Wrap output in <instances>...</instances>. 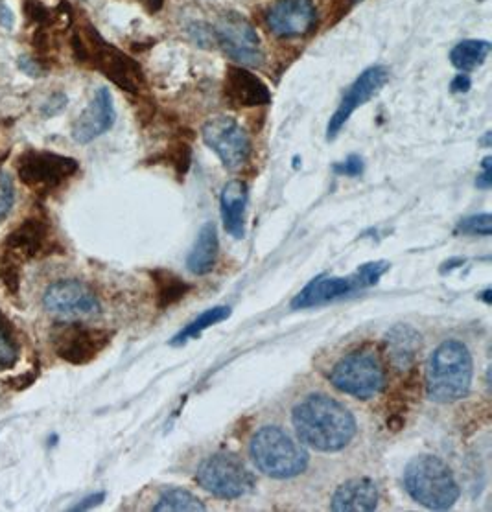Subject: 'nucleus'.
I'll use <instances>...</instances> for the list:
<instances>
[{
	"label": "nucleus",
	"instance_id": "obj_10",
	"mask_svg": "<svg viewBox=\"0 0 492 512\" xmlns=\"http://www.w3.org/2000/svg\"><path fill=\"white\" fill-rule=\"evenodd\" d=\"M113 334L104 328L63 323L52 330V347L61 360L72 365H85L100 356L107 349Z\"/></svg>",
	"mask_w": 492,
	"mask_h": 512
},
{
	"label": "nucleus",
	"instance_id": "obj_13",
	"mask_svg": "<svg viewBox=\"0 0 492 512\" xmlns=\"http://www.w3.org/2000/svg\"><path fill=\"white\" fill-rule=\"evenodd\" d=\"M43 304L50 314L63 319H82L100 314V301L82 280H58L48 286Z\"/></svg>",
	"mask_w": 492,
	"mask_h": 512
},
{
	"label": "nucleus",
	"instance_id": "obj_36",
	"mask_svg": "<svg viewBox=\"0 0 492 512\" xmlns=\"http://www.w3.org/2000/svg\"><path fill=\"white\" fill-rule=\"evenodd\" d=\"M470 87H472V80H470V76L467 72L457 74L456 78L450 83V89H452V93L454 94L469 93Z\"/></svg>",
	"mask_w": 492,
	"mask_h": 512
},
{
	"label": "nucleus",
	"instance_id": "obj_19",
	"mask_svg": "<svg viewBox=\"0 0 492 512\" xmlns=\"http://www.w3.org/2000/svg\"><path fill=\"white\" fill-rule=\"evenodd\" d=\"M380 492L375 481L369 478L349 479L341 483L330 500V511L371 512L378 507Z\"/></svg>",
	"mask_w": 492,
	"mask_h": 512
},
{
	"label": "nucleus",
	"instance_id": "obj_21",
	"mask_svg": "<svg viewBox=\"0 0 492 512\" xmlns=\"http://www.w3.org/2000/svg\"><path fill=\"white\" fill-rule=\"evenodd\" d=\"M387 356L395 369L408 371L421 350V334L410 325L393 326L386 334Z\"/></svg>",
	"mask_w": 492,
	"mask_h": 512
},
{
	"label": "nucleus",
	"instance_id": "obj_8",
	"mask_svg": "<svg viewBox=\"0 0 492 512\" xmlns=\"http://www.w3.org/2000/svg\"><path fill=\"white\" fill-rule=\"evenodd\" d=\"M389 269L387 262H369L349 277H317L292 301L293 310H305L319 304L336 301L354 291L375 286Z\"/></svg>",
	"mask_w": 492,
	"mask_h": 512
},
{
	"label": "nucleus",
	"instance_id": "obj_23",
	"mask_svg": "<svg viewBox=\"0 0 492 512\" xmlns=\"http://www.w3.org/2000/svg\"><path fill=\"white\" fill-rule=\"evenodd\" d=\"M153 284H155V295H157V306L161 310H166L170 306L179 303L181 299L187 297L188 291L192 286L187 284L176 273L166 271V269H155L152 271Z\"/></svg>",
	"mask_w": 492,
	"mask_h": 512
},
{
	"label": "nucleus",
	"instance_id": "obj_3",
	"mask_svg": "<svg viewBox=\"0 0 492 512\" xmlns=\"http://www.w3.org/2000/svg\"><path fill=\"white\" fill-rule=\"evenodd\" d=\"M249 457L258 472L271 479L297 478L310 465L305 444L279 426H262L253 433Z\"/></svg>",
	"mask_w": 492,
	"mask_h": 512
},
{
	"label": "nucleus",
	"instance_id": "obj_27",
	"mask_svg": "<svg viewBox=\"0 0 492 512\" xmlns=\"http://www.w3.org/2000/svg\"><path fill=\"white\" fill-rule=\"evenodd\" d=\"M19 360V343L15 338L12 325L0 314V371L15 367Z\"/></svg>",
	"mask_w": 492,
	"mask_h": 512
},
{
	"label": "nucleus",
	"instance_id": "obj_14",
	"mask_svg": "<svg viewBox=\"0 0 492 512\" xmlns=\"http://www.w3.org/2000/svg\"><path fill=\"white\" fill-rule=\"evenodd\" d=\"M389 82V69L384 65H373L365 69L343 94L336 113L330 117L327 126V140H334L338 137L341 128L349 122L358 107L367 104L371 98L382 91V87Z\"/></svg>",
	"mask_w": 492,
	"mask_h": 512
},
{
	"label": "nucleus",
	"instance_id": "obj_17",
	"mask_svg": "<svg viewBox=\"0 0 492 512\" xmlns=\"http://www.w3.org/2000/svg\"><path fill=\"white\" fill-rule=\"evenodd\" d=\"M223 96L235 107H260L271 102L268 85L247 67L231 65L225 70Z\"/></svg>",
	"mask_w": 492,
	"mask_h": 512
},
{
	"label": "nucleus",
	"instance_id": "obj_41",
	"mask_svg": "<svg viewBox=\"0 0 492 512\" xmlns=\"http://www.w3.org/2000/svg\"><path fill=\"white\" fill-rule=\"evenodd\" d=\"M481 142H483L485 146H489V144H491V133H487V135H485V139L481 140Z\"/></svg>",
	"mask_w": 492,
	"mask_h": 512
},
{
	"label": "nucleus",
	"instance_id": "obj_12",
	"mask_svg": "<svg viewBox=\"0 0 492 512\" xmlns=\"http://www.w3.org/2000/svg\"><path fill=\"white\" fill-rule=\"evenodd\" d=\"M80 164L72 157L50 152L24 153L17 164V175L26 187L47 194L61 187L78 172Z\"/></svg>",
	"mask_w": 492,
	"mask_h": 512
},
{
	"label": "nucleus",
	"instance_id": "obj_39",
	"mask_svg": "<svg viewBox=\"0 0 492 512\" xmlns=\"http://www.w3.org/2000/svg\"><path fill=\"white\" fill-rule=\"evenodd\" d=\"M0 24L6 26V28H12L13 26V13L2 0H0Z\"/></svg>",
	"mask_w": 492,
	"mask_h": 512
},
{
	"label": "nucleus",
	"instance_id": "obj_1",
	"mask_svg": "<svg viewBox=\"0 0 492 512\" xmlns=\"http://www.w3.org/2000/svg\"><path fill=\"white\" fill-rule=\"evenodd\" d=\"M292 424L301 443L323 454L345 450L358 433L351 409L323 393L305 396L293 408Z\"/></svg>",
	"mask_w": 492,
	"mask_h": 512
},
{
	"label": "nucleus",
	"instance_id": "obj_35",
	"mask_svg": "<svg viewBox=\"0 0 492 512\" xmlns=\"http://www.w3.org/2000/svg\"><path fill=\"white\" fill-rule=\"evenodd\" d=\"M476 187L489 190L492 187V157H485L481 164V174L476 179Z\"/></svg>",
	"mask_w": 492,
	"mask_h": 512
},
{
	"label": "nucleus",
	"instance_id": "obj_38",
	"mask_svg": "<svg viewBox=\"0 0 492 512\" xmlns=\"http://www.w3.org/2000/svg\"><path fill=\"white\" fill-rule=\"evenodd\" d=\"M19 69L26 72L28 76H43V70L45 67L37 61V59L32 58H21L19 59Z\"/></svg>",
	"mask_w": 492,
	"mask_h": 512
},
{
	"label": "nucleus",
	"instance_id": "obj_4",
	"mask_svg": "<svg viewBox=\"0 0 492 512\" xmlns=\"http://www.w3.org/2000/svg\"><path fill=\"white\" fill-rule=\"evenodd\" d=\"M404 489L411 500L430 511L452 509L461 494L452 470L437 455L411 459L404 470Z\"/></svg>",
	"mask_w": 492,
	"mask_h": 512
},
{
	"label": "nucleus",
	"instance_id": "obj_34",
	"mask_svg": "<svg viewBox=\"0 0 492 512\" xmlns=\"http://www.w3.org/2000/svg\"><path fill=\"white\" fill-rule=\"evenodd\" d=\"M65 107H67V96L63 93H56L48 98L41 111L45 117H56Z\"/></svg>",
	"mask_w": 492,
	"mask_h": 512
},
{
	"label": "nucleus",
	"instance_id": "obj_30",
	"mask_svg": "<svg viewBox=\"0 0 492 512\" xmlns=\"http://www.w3.org/2000/svg\"><path fill=\"white\" fill-rule=\"evenodd\" d=\"M166 157H168V163L174 166L179 177L187 174V170L190 168V159H192V152H190L187 142H177L174 146H170Z\"/></svg>",
	"mask_w": 492,
	"mask_h": 512
},
{
	"label": "nucleus",
	"instance_id": "obj_22",
	"mask_svg": "<svg viewBox=\"0 0 492 512\" xmlns=\"http://www.w3.org/2000/svg\"><path fill=\"white\" fill-rule=\"evenodd\" d=\"M220 255V240L214 223H205L198 233L187 258V269L192 275H209Z\"/></svg>",
	"mask_w": 492,
	"mask_h": 512
},
{
	"label": "nucleus",
	"instance_id": "obj_42",
	"mask_svg": "<svg viewBox=\"0 0 492 512\" xmlns=\"http://www.w3.org/2000/svg\"><path fill=\"white\" fill-rule=\"evenodd\" d=\"M358 2H364V0H351V4H358Z\"/></svg>",
	"mask_w": 492,
	"mask_h": 512
},
{
	"label": "nucleus",
	"instance_id": "obj_37",
	"mask_svg": "<svg viewBox=\"0 0 492 512\" xmlns=\"http://www.w3.org/2000/svg\"><path fill=\"white\" fill-rule=\"evenodd\" d=\"M104 500H106V492H96V494H91L89 498H85L80 503H76L71 511H89V509H93L96 505H100Z\"/></svg>",
	"mask_w": 492,
	"mask_h": 512
},
{
	"label": "nucleus",
	"instance_id": "obj_18",
	"mask_svg": "<svg viewBox=\"0 0 492 512\" xmlns=\"http://www.w3.org/2000/svg\"><path fill=\"white\" fill-rule=\"evenodd\" d=\"M47 236V223L37 218H28L15 231L8 234L2 255L23 266L28 258H34L45 249Z\"/></svg>",
	"mask_w": 492,
	"mask_h": 512
},
{
	"label": "nucleus",
	"instance_id": "obj_15",
	"mask_svg": "<svg viewBox=\"0 0 492 512\" xmlns=\"http://www.w3.org/2000/svg\"><path fill=\"white\" fill-rule=\"evenodd\" d=\"M271 34L282 39L308 35L317 23L314 0H277L266 15Z\"/></svg>",
	"mask_w": 492,
	"mask_h": 512
},
{
	"label": "nucleus",
	"instance_id": "obj_7",
	"mask_svg": "<svg viewBox=\"0 0 492 512\" xmlns=\"http://www.w3.org/2000/svg\"><path fill=\"white\" fill-rule=\"evenodd\" d=\"M196 481L201 489L222 500H238L255 487V478L244 461L229 452L205 457L198 466Z\"/></svg>",
	"mask_w": 492,
	"mask_h": 512
},
{
	"label": "nucleus",
	"instance_id": "obj_11",
	"mask_svg": "<svg viewBox=\"0 0 492 512\" xmlns=\"http://www.w3.org/2000/svg\"><path fill=\"white\" fill-rule=\"evenodd\" d=\"M201 139L218 155L223 168L229 172L240 170L249 161L253 144L235 118L214 117L201 128Z\"/></svg>",
	"mask_w": 492,
	"mask_h": 512
},
{
	"label": "nucleus",
	"instance_id": "obj_26",
	"mask_svg": "<svg viewBox=\"0 0 492 512\" xmlns=\"http://www.w3.org/2000/svg\"><path fill=\"white\" fill-rule=\"evenodd\" d=\"M229 315H231V308L229 306H214L211 310L203 312L198 319H194L190 325L185 326L177 336H174L170 343L177 347V345L187 343L190 339L200 338L207 328L222 323Z\"/></svg>",
	"mask_w": 492,
	"mask_h": 512
},
{
	"label": "nucleus",
	"instance_id": "obj_25",
	"mask_svg": "<svg viewBox=\"0 0 492 512\" xmlns=\"http://www.w3.org/2000/svg\"><path fill=\"white\" fill-rule=\"evenodd\" d=\"M205 503L185 489H166L153 505L155 512H198L205 511Z\"/></svg>",
	"mask_w": 492,
	"mask_h": 512
},
{
	"label": "nucleus",
	"instance_id": "obj_31",
	"mask_svg": "<svg viewBox=\"0 0 492 512\" xmlns=\"http://www.w3.org/2000/svg\"><path fill=\"white\" fill-rule=\"evenodd\" d=\"M24 10L28 13V19H32L41 28H45V26L54 21V15L48 12L47 6L43 2H39V0H26Z\"/></svg>",
	"mask_w": 492,
	"mask_h": 512
},
{
	"label": "nucleus",
	"instance_id": "obj_9",
	"mask_svg": "<svg viewBox=\"0 0 492 512\" xmlns=\"http://www.w3.org/2000/svg\"><path fill=\"white\" fill-rule=\"evenodd\" d=\"M214 47L222 48L227 58L240 67H260L264 63V50L255 26L238 13H225L216 26H212Z\"/></svg>",
	"mask_w": 492,
	"mask_h": 512
},
{
	"label": "nucleus",
	"instance_id": "obj_20",
	"mask_svg": "<svg viewBox=\"0 0 492 512\" xmlns=\"http://www.w3.org/2000/svg\"><path fill=\"white\" fill-rule=\"evenodd\" d=\"M249 188L244 181L233 179L222 190L220 212L223 227L235 240H244L246 236V209Z\"/></svg>",
	"mask_w": 492,
	"mask_h": 512
},
{
	"label": "nucleus",
	"instance_id": "obj_33",
	"mask_svg": "<svg viewBox=\"0 0 492 512\" xmlns=\"http://www.w3.org/2000/svg\"><path fill=\"white\" fill-rule=\"evenodd\" d=\"M13 187L12 181L6 175H0V222L8 216L13 205Z\"/></svg>",
	"mask_w": 492,
	"mask_h": 512
},
{
	"label": "nucleus",
	"instance_id": "obj_16",
	"mask_svg": "<svg viewBox=\"0 0 492 512\" xmlns=\"http://www.w3.org/2000/svg\"><path fill=\"white\" fill-rule=\"evenodd\" d=\"M117 120L113 96L106 87H100L91 104L83 111L72 126V139L80 144H89L113 128Z\"/></svg>",
	"mask_w": 492,
	"mask_h": 512
},
{
	"label": "nucleus",
	"instance_id": "obj_40",
	"mask_svg": "<svg viewBox=\"0 0 492 512\" xmlns=\"http://www.w3.org/2000/svg\"><path fill=\"white\" fill-rule=\"evenodd\" d=\"M142 2L148 6V10L152 13L159 12L164 4V0H142Z\"/></svg>",
	"mask_w": 492,
	"mask_h": 512
},
{
	"label": "nucleus",
	"instance_id": "obj_6",
	"mask_svg": "<svg viewBox=\"0 0 492 512\" xmlns=\"http://www.w3.org/2000/svg\"><path fill=\"white\" fill-rule=\"evenodd\" d=\"M83 43L87 48V61L98 72H102L109 82L115 83L126 93L137 94L141 91L144 85V70L137 59L107 43L93 26L85 28Z\"/></svg>",
	"mask_w": 492,
	"mask_h": 512
},
{
	"label": "nucleus",
	"instance_id": "obj_5",
	"mask_svg": "<svg viewBox=\"0 0 492 512\" xmlns=\"http://www.w3.org/2000/svg\"><path fill=\"white\" fill-rule=\"evenodd\" d=\"M328 380L343 395L371 400L386 389V367L373 350H354L332 367Z\"/></svg>",
	"mask_w": 492,
	"mask_h": 512
},
{
	"label": "nucleus",
	"instance_id": "obj_24",
	"mask_svg": "<svg viewBox=\"0 0 492 512\" xmlns=\"http://www.w3.org/2000/svg\"><path fill=\"white\" fill-rule=\"evenodd\" d=\"M491 50V43L485 39H465L450 50V63L461 72H470L487 61Z\"/></svg>",
	"mask_w": 492,
	"mask_h": 512
},
{
	"label": "nucleus",
	"instance_id": "obj_28",
	"mask_svg": "<svg viewBox=\"0 0 492 512\" xmlns=\"http://www.w3.org/2000/svg\"><path fill=\"white\" fill-rule=\"evenodd\" d=\"M21 264H17L8 256H0V280L4 284V288L10 291L12 295L19 293L21 288Z\"/></svg>",
	"mask_w": 492,
	"mask_h": 512
},
{
	"label": "nucleus",
	"instance_id": "obj_29",
	"mask_svg": "<svg viewBox=\"0 0 492 512\" xmlns=\"http://www.w3.org/2000/svg\"><path fill=\"white\" fill-rule=\"evenodd\" d=\"M457 231L463 234H478V236H491L492 218L491 214H476L461 220L457 225Z\"/></svg>",
	"mask_w": 492,
	"mask_h": 512
},
{
	"label": "nucleus",
	"instance_id": "obj_32",
	"mask_svg": "<svg viewBox=\"0 0 492 512\" xmlns=\"http://www.w3.org/2000/svg\"><path fill=\"white\" fill-rule=\"evenodd\" d=\"M334 174L345 175V177H356L364 172V159L360 155H349L343 163H338L334 168Z\"/></svg>",
	"mask_w": 492,
	"mask_h": 512
},
{
	"label": "nucleus",
	"instance_id": "obj_2",
	"mask_svg": "<svg viewBox=\"0 0 492 512\" xmlns=\"http://www.w3.org/2000/svg\"><path fill=\"white\" fill-rule=\"evenodd\" d=\"M474 361L469 347L459 339H446L432 352L426 365V395L437 404H452L469 395Z\"/></svg>",
	"mask_w": 492,
	"mask_h": 512
}]
</instances>
